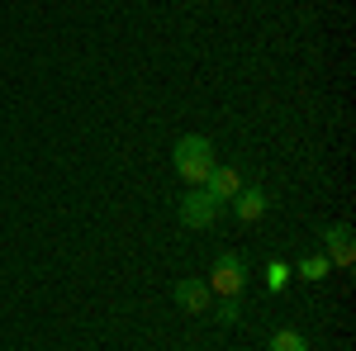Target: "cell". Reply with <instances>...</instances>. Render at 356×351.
I'll return each instance as SVG.
<instances>
[{"instance_id": "1", "label": "cell", "mask_w": 356, "mask_h": 351, "mask_svg": "<svg viewBox=\"0 0 356 351\" xmlns=\"http://www.w3.org/2000/svg\"><path fill=\"white\" fill-rule=\"evenodd\" d=\"M209 171H214V147H209V138L186 133L176 142V176H181L186 186H204Z\"/></svg>"}, {"instance_id": "2", "label": "cell", "mask_w": 356, "mask_h": 351, "mask_svg": "<svg viewBox=\"0 0 356 351\" xmlns=\"http://www.w3.org/2000/svg\"><path fill=\"white\" fill-rule=\"evenodd\" d=\"M209 295H223V299H238L247 290V261L238 256V252H223L219 261H214V270H209Z\"/></svg>"}, {"instance_id": "3", "label": "cell", "mask_w": 356, "mask_h": 351, "mask_svg": "<svg viewBox=\"0 0 356 351\" xmlns=\"http://www.w3.org/2000/svg\"><path fill=\"white\" fill-rule=\"evenodd\" d=\"M219 209H223V204L214 199V195H209V190H204V186H195L191 195L181 199V223H186V228H214Z\"/></svg>"}, {"instance_id": "4", "label": "cell", "mask_w": 356, "mask_h": 351, "mask_svg": "<svg viewBox=\"0 0 356 351\" xmlns=\"http://www.w3.org/2000/svg\"><path fill=\"white\" fill-rule=\"evenodd\" d=\"M323 247H328L323 256H328L332 266H352L356 261V238H352L347 223H328V228H323Z\"/></svg>"}, {"instance_id": "5", "label": "cell", "mask_w": 356, "mask_h": 351, "mask_svg": "<svg viewBox=\"0 0 356 351\" xmlns=\"http://www.w3.org/2000/svg\"><path fill=\"white\" fill-rule=\"evenodd\" d=\"M204 190H209V195H214V199L223 204V199H233V195L243 190V176H238L233 166H214V171L204 176Z\"/></svg>"}, {"instance_id": "6", "label": "cell", "mask_w": 356, "mask_h": 351, "mask_svg": "<svg viewBox=\"0 0 356 351\" xmlns=\"http://www.w3.org/2000/svg\"><path fill=\"white\" fill-rule=\"evenodd\" d=\"M209 285H204V280H181V285H176V304H181V309H186V313H204V309H209Z\"/></svg>"}, {"instance_id": "7", "label": "cell", "mask_w": 356, "mask_h": 351, "mask_svg": "<svg viewBox=\"0 0 356 351\" xmlns=\"http://www.w3.org/2000/svg\"><path fill=\"white\" fill-rule=\"evenodd\" d=\"M233 204H238V218H243V223H257V218L266 214V195H261V190L252 186V190H238V195H233Z\"/></svg>"}, {"instance_id": "8", "label": "cell", "mask_w": 356, "mask_h": 351, "mask_svg": "<svg viewBox=\"0 0 356 351\" xmlns=\"http://www.w3.org/2000/svg\"><path fill=\"white\" fill-rule=\"evenodd\" d=\"M266 351H309V347H304V337H300V332L280 327V332L271 337V347H266Z\"/></svg>"}, {"instance_id": "9", "label": "cell", "mask_w": 356, "mask_h": 351, "mask_svg": "<svg viewBox=\"0 0 356 351\" xmlns=\"http://www.w3.org/2000/svg\"><path fill=\"white\" fill-rule=\"evenodd\" d=\"M328 266H332L328 256H304V261H300L295 270H300L304 280H323V275H328Z\"/></svg>"}, {"instance_id": "10", "label": "cell", "mask_w": 356, "mask_h": 351, "mask_svg": "<svg viewBox=\"0 0 356 351\" xmlns=\"http://www.w3.org/2000/svg\"><path fill=\"white\" fill-rule=\"evenodd\" d=\"M285 275H290V270H285V261H271V266H266V285H271V290H280V285H285Z\"/></svg>"}, {"instance_id": "11", "label": "cell", "mask_w": 356, "mask_h": 351, "mask_svg": "<svg viewBox=\"0 0 356 351\" xmlns=\"http://www.w3.org/2000/svg\"><path fill=\"white\" fill-rule=\"evenodd\" d=\"M219 318H223V323H238V299H223V304H219Z\"/></svg>"}]
</instances>
